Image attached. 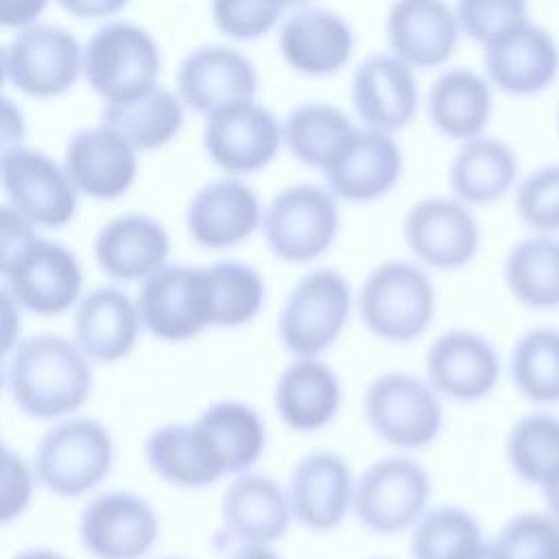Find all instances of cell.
I'll use <instances>...</instances> for the list:
<instances>
[{"mask_svg": "<svg viewBox=\"0 0 559 559\" xmlns=\"http://www.w3.org/2000/svg\"><path fill=\"white\" fill-rule=\"evenodd\" d=\"M2 277L4 290L20 308L52 317L81 301L83 273L76 255L61 242L37 236L35 225L2 205Z\"/></svg>", "mask_w": 559, "mask_h": 559, "instance_id": "obj_1", "label": "cell"}, {"mask_svg": "<svg viewBox=\"0 0 559 559\" xmlns=\"http://www.w3.org/2000/svg\"><path fill=\"white\" fill-rule=\"evenodd\" d=\"M4 384L28 417L57 419L79 411L92 393V360L59 334H35L4 354Z\"/></svg>", "mask_w": 559, "mask_h": 559, "instance_id": "obj_2", "label": "cell"}, {"mask_svg": "<svg viewBox=\"0 0 559 559\" xmlns=\"http://www.w3.org/2000/svg\"><path fill=\"white\" fill-rule=\"evenodd\" d=\"M358 310L373 336L386 343H408L432 323L437 310L435 286L421 266L391 260L365 277Z\"/></svg>", "mask_w": 559, "mask_h": 559, "instance_id": "obj_3", "label": "cell"}, {"mask_svg": "<svg viewBox=\"0 0 559 559\" xmlns=\"http://www.w3.org/2000/svg\"><path fill=\"white\" fill-rule=\"evenodd\" d=\"M114 465V439L94 417H68L44 432L33 469L52 493L76 498L98 487Z\"/></svg>", "mask_w": 559, "mask_h": 559, "instance_id": "obj_4", "label": "cell"}, {"mask_svg": "<svg viewBox=\"0 0 559 559\" xmlns=\"http://www.w3.org/2000/svg\"><path fill=\"white\" fill-rule=\"evenodd\" d=\"M159 66L157 41L131 22L100 26L83 48L85 81L107 103L129 100L153 90Z\"/></svg>", "mask_w": 559, "mask_h": 559, "instance_id": "obj_5", "label": "cell"}, {"mask_svg": "<svg viewBox=\"0 0 559 559\" xmlns=\"http://www.w3.org/2000/svg\"><path fill=\"white\" fill-rule=\"evenodd\" d=\"M352 310V288L334 269L306 273L286 295L277 334L293 356H319L341 336Z\"/></svg>", "mask_w": 559, "mask_h": 559, "instance_id": "obj_6", "label": "cell"}, {"mask_svg": "<svg viewBox=\"0 0 559 559\" xmlns=\"http://www.w3.org/2000/svg\"><path fill=\"white\" fill-rule=\"evenodd\" d=\"M365 419L389 445L417 450L430 445L443 428L441 395L411 373L378 376L362 400Z\"/></svg>", "mask_w": 559, "mask_h": 559, "instance_id": "obj_7", "label": "cell"}, {"mask_svg": "<svg viewBox=\"0 0 559 559\" xmlns=\"http://www.w3.org/2000/svg\"><path fill=\"white\" fill-rule=\"evenodd\" d=\"M338 205L330 188L299 183L277 192L262 214L269 249L286 262L323 255L338 234Z\"/></svg>", "mask_w": 559, "mask_h": 559, "instance_id": "obj_8", "label": "cell"}, {"mask_svg": "<svg viewBox=\"0 0 559 559\" xmlns=\"http://www.w3.org/2000/svg\"><path fill=\"white\" fill-rule=\"evenodd\" d=\"M430 476L421 463L408 456H386L371 463L354 487V515L380 535H393L428 511Z\"/></svg>", "mask_w": 559, "mask_h": 559, "instance_id": "obj_9", "label": "cell"}, {"mask_svg": "<svg viewBox=\"0 0 559 559\" xmlns=\"http://www.w3.org/2000/svg\"><path fill=\"white\" fill-rule=\"evenodd\" d=\"M0 179L7 205L35 227H63L74 218L79 190L66 166L31 146L4 148Z\"/></svg>", "mask_w": 559, "mask_h": 559, "instance_id": "obj_10", "label": "cell"}, {"mask_svg": "<svg viewBox=\"0 0 559 559\" xmlns=\"http://www.w3.org/2000/svg\"><path fill=\"white\" fill-rule=\"evenodd\" d=\"M142 328L166 343H181L212 328V301L205 269L166 264L138 290Z\"/></svg>", "mask_w": 559, "mask_h": 559, "instance_id": "obj_11", "label": "cell"}, {"mask_svg": "<svg viewBox=\"0 0 559 559\" xmlns=\"http://www.w3.org/2000/svg\"><path fill=\"white\" fill-rule=\"evenodd\" d=\"M83 70V50L59 26H28L2 52V72L17 92L35 98L66 94Z\"/></svg>", "mask_w": 559, "mask_h": 559, "instance_id": "obj_12", "label": "cell"}, {"mask_svg": "<svg viewBox=\"0 0 559 559\" xmlns=\"http://www.w3.org/2000/svg\"><path fill=\"white\" fill-rule=\"evenodd\" d=\"M157 537L155 509L131 491L98 493L79 518V539L96 559H142Z\"/></svg>", "mask_w": 559, "mask_h": 559, "instance_id": "obj_13", "label": "cell"}, {"mask_svg": "<svg viewBox=\"0 0 559 559\" xmlns=\"http://www.w3.org/2000/svg\"><path fill=\"white\" fill-rule=\"evenodd\" d=\"M404 240L421 264L437 271H459L476 258L480 227L456 197H430L408 210Z\"/></svg>", "mask_w": 559, "mask_h": 559, "instance_id": "obj_14", "label": "cell"}, {"mask_svg": "<svg viewBox=\"0 0 559 559\" xmlns=\"http://www.w3.org/2000/svg\"><path fill=\"white\" fill-rule=\"evenodd\" d=\"M502 358L480 332L454 328L439 334L426 352L430 386L448 400L472 404L493 393L500 382Z\"/></svg>", "mask_w": 559, "mask_h": 559, "instance_id": "obj_15", "label": "cell"}, {"mask_svg": "<svg viewBox=\"0 0 559 559\" xmlns=\"http://www.w3.org/2000/svg\"><path fill=\"white\" fill-rule=\"evenodd\" d=\"M282 142V124L271 109L240 100L207 116L203 146L210 159L234 175L255 173L273 162Z\"/></svg>", "mask_w": 559, "mask_h": 559, "instance_id": "obj_16", "label": "cell"}, {"mask_svg": "<svg viewBox=\"0 0 559 559\" xmlns=\"http://www.w3.org/2000/svg\"><path fill=\"white\" fill-rule=\"evenodd\" d=\"M489 83L509 96H537L559 76V44L533 22L483 46Z\"/></svg>", "mask_w": 559, "mask_h": 559, "instance_id": "obj_17", "label": "cell"}, {"mask_svg": "<svg viewBox=\"0 0 559 559\" xmlns=\"http://www.w3.org/2000/svg\"><path fill=\"white\" fill-rule=\"evenodd\" d=\"M354 487L352 469L341 454L310 452L290 472L286 493L293 518L310 531H332L354 507Z\"/></svg>", "mask_w": 559, "mask_h": 559, "instance_id": "obj_18", "label": "cell"}, {"mask_svg": "<svg viewBox=\"0 0 559 559\" xmlns=\"http://www.w3.org/2000/svg\"><path fill=\"white\" fill-rule=\"evenodd\" d=\"M63 166L79 194L98 201L122 197L138 175L135 148L103 122L70 138Z\"/></svg>", "mask_w": 559, "mask_h": 559, "instance_id": "obj_19", "label": "cell"}, {"mask_svg": "<svg viewBox=\"0 0 559 559\" xmlns=\"http://www.w3.org/2000/svg\"><path fill=\"white\" fill-rule=\"evenodd\" d=\"M177 87L190 109L210 116L221 107L251 100L258 74L242 52L227 46H201L181 61Z\"/></svg>", "mask_w": 559, "mask_h": 559, "instance_id": "obj_20", "label": "cell"}, {"mask_svg": "<svg viewBox=\"0 0 559 559\" xmlns=\"http://www.w3.org/2000/svg\"><path fill=\"white\" fill-rule=\"evenodd\" d=\"M262 214L247 183L223 177L194 192L186 210V227L197 245L227 249L247 240L262 225Z\"/></svg>", "mask_w": 559, "mask_h": 559, "instance_id": "obj_21", "label": "cell"}, {"mask_svg": "<svg viewBox=\"0 0 559 559\" xmlns=\"http://www.w3.org/2000/svg\"><path fill=\"white\" fill-rule=\"evenodd\" d=\"M386 35L395 57L411 68H437L452 57L461 24L445 0H395Z\"/></svg>", "mask_w": 559, "mask_h": 559, "instance_id": "obj_22", "label": "cell"}, {"mask_svg": "<svg viewBox=\"0 0 559 559\" xmlns=\"http://www.w3.org/2000/svg\"><path fill=\"white\" fill-rule=\"evenodd\" d=\"M290 518L288 493L266 474H236L221 500L223 531L234 546L271 544L286 533Z\"/></svg>", "mask_w": 559, "mask_h": 559, "instance_id": "obj_23", "label": "cell"}, {"mask_svg": "<svg viewBox=\"0 0 559 559\" xmlns=\"http://www.w3.org/2000/svg\"><path fill=\"white\" fill-rule=\"evenodd\" d=\"M74 343L94 362H118L138 343V304L116 286H98L74 306Z\"/></svg>", "mask_w": 559, "mask_h": 559, "instance_id": "obj_24", "label": "cell"}, {"mask_svg": "<svg viewBox=\"0 0 559 559\" xmlns=\"http://www.w3.org/2000/svg\"><path fill=\"white\" fill-rule=\"evenodd\" d=\"M170 253L168 231L146 214H120L105 223L94 240L100 271L118 282H144L166 266Z\"/></svg>", "mask_w": 559, "mask_h": 559, "instance_id": "obj_25", "label": "cell"}, {"mask_svg": "<svg viewBox=\"0 0 559 559\" xmlns=\"http://www.w3.org/2000/svg\"><path fill=\"white\" fill-rule=\"evenodd\" d=\"M323 175L336 199L352 203L376 201L397 183L402 153L389 133L358 129L347 148Z\"/></svg>", "mask_w": 559, "mask_h": 559, "instance_id": "obj_26", "label": "cell"}, {"mask_svg": "<svg viewBox=\"0 0 559 559\" xmlns=\"http://www.w3.org/2000/svg\"><path fill=\"white\" fill-rule=\"evenodd\" d=\"M352 103L376 131H397L417 109V83L408 63L391 55L367 57L352 79Z\"/></svg>", "mask_w": 559, "mask_h": 559, "instance_id": "obj_27", "label": "cell"}, {"mask_svg": "<svg viewBox=\"0 0 559 559\" xmlns=\"http://www.w3.org/2000/svg\"><path fill=\"white\" fill-rule=\"evenodd\" d=\"M354 33L349 24L328 9H301L280 28L284 61L308 76L338 72L352 57Z\"/></svg>", "mask_w": 559, "mask_h": 559, "instance_id": "obj_28", "label": "cell"}, {"mask_svg": "<svg viewBox=\"0 0 559 559\" xmlns=\"http://www.w3.org/2000/svg\"><path fill=\"white\" fill-rule=\"evenodd\" d=\"M275 411L297 432L325 428L341 406V382L317 356H297L277 378Z\"/></svg>", "mask_w": 559, "mask_h": 559, "instance_id": "obj_29", "label": "cell"}, {"mask_svg": "<svg viewBox=\"0 0 559 559\" xmlns=\"http://www.w3.org/2000/svg\"><path fill=\"white\" fill-rule=\"evenodd\" d=\"M194 426L223 476L249 472L266 445L264 421L258 411L245 402H216L199 415Z\"/></svg>", "mask_w": 559, "mask_h": 559, "instance_id": "obj_30", "label": "cell"}, {"mask_svg": "<svg viewBox=\"0 0 559 559\" xmlns=\"http://www.w3.org/2000/svg\"><path fill=\"white\" fill-rule=\"evenodd\" d=\"M518 155L498 140L478 135L459 148L450 164V188L465 205H487L518 186Z\"/></svg>", "mask_w": 559, "mask_h": 559, "instance_id": "obj_31", "label": "cell"}, {"mask_svg": "<svg viewBox=\"0 0 559 559\" xmlns=\"http://www.w3.org/2000/svg\"><path fill=\"white\" fill-rule=\"evenodd\" d=\"M491 111V83L469 68L443 72L428 92L430 122L452 140L467 142L483 135Z\"/></svg>", "mask_w": 559, "mask_h": 559, "instance_id": "obj_32", "label": "cell"}, {"mask_svg": "<svg viewBox=\"0 0 559 559\" xmlns=\"http://www.w3.org/2000/svg\"><path fill=\"white\" fill-rule=\"evenodd\" d=\"M504 286L511 297L535 312L559 308V234H537L518 240L504 255Z\"/></svg>", "mask_w": 559, "mask_h": 559, "instance_id": "obj_33", "label": "cell"}, {"mask_svg": "<svg viewBox=\"0 0 559 559\" xmlns=\"http://www.w3.org/2000/svg\"><path fill=\"white\" fill-rule=\"evenodd\" d=\"M148 467L166 483L197 489L216 483L223 472L194 424H164L144 441Z\"/></svg>", "mask_w": 559, "mask_h": 559, "instance_id": "obj_34", "label": "cell"}, {"mask_svg": "<svg viewBox=\"0 0 559 559\" xmlns=\"http://www.w3.org/2000/svg\"><path fill=\"white\" fill-rule=\"evenodd\" d=\"M356 131L343 109L325 103H304L282 122V140L293 157L321 170L336 162Z\"/></svg>", "mask_w": 559, "mask_h": 559, "instance_id": "obj_35", "label": "cell"}, {"mask_svg": "<svg viewBox=\"0 0 559 559\" xmlns=\"http://www.w3.org/2000/svg\"><path fill=\"white\" fill-rule=\"evenodd\" d=\"M103 124L118 131L135 151H155L168 144L183 124L181 96L153 87L135 98L107 103Z\"/></svg>", "mask_w": 559, "mask_h": 559, "instance_id": "obj_36", "label": "cell"}, {"mask_svg": "<svg viewBox=\"0 0 559 559\" xmlns=\"http://www.w3.org/2000/svg\"><path fill=\"white\" fill-rule=\"evenodd\" d=\"M509 373L515 391L537 404H559V330L535 325L522 332L509 354Z\"/></svg>", "mask_w": 559, "mask_h": 559, "instance_id": "obj_37", "label": "cell"}, {"mask_svg": "<svg viewBox=\"0 0 559 559\" xmlns=\"http://www.w3.org/2000/svg\"><path fill=\"white\" fill-rule=\"evenodd\" d=\"M511 472L526 485H539L559 467V415L531 411L518 417L504 439Z\"/></svg>", "mask_w": 559, "mask_h": 559, "instance_id": "obj_38", "label": "cell"}, {"mask_svg": "<svg viewBox=\"0 0 559 559\" xmlns=\"http://www.w3.org/2000/svg\"><path fill=\"white\" fill-rule=\"evenodd\" d=\"M212 328H240L253 321L266 299L264 280L245 262H216L205 266Z\"/></svg>", "mask_w": 559, "mask_h": 559, "instance_id": "obj_39", "label": "cell"}, {"mask_svg": "<svg viewBox=\"0 0 559 559\" xmlns=\"http://www.w3.org/2000/svg\"><path fill=\"white\" fill-rule=\"evenodd\" d=\"M483 539V526L463 507L441 504L428 509L411 535L413 559H459Z\"/></svg>", "mask_w": 559, "mask_h": 559, "instance_id": "obj_40", "label": "cell"}, {"mask_svg": "<svg viewBox=\"0 0 559 559\" xmlns=\"http://www.w3.org/2000/svg\"><path fill=\"white\" fill-rule=\"evenodd\" d=\"M518 218L537 234H559V162L522 177L513 192Z\"/></svg>", "mask_w": 559, "mask_h": 559, "instance_id": "obj_41", "label": "cell"}, {"mask_svg": "<svg viewBox=\"0 0 559 559\" xmlns=\"http://www.w3.org/2000/svg\"><path fill=\"white\" fill-rule=\"evenodd\" d=\"M496 544L507 559H559V520L546 509L515 513L500 526Z\"/></svg>", "mask_w": 559, "mask_h": 559, "instance_id": "obj_42", "label": "cell"}, {"mask_svg": "<svg viewBox=\"0 0 559 559\" xmlns=\"http://www.w3.org/2000/svg\"><path fill=\"white\" fill-rule=\"evenodd\" d=\"M454 11L461 33L483 46L531 22L528 0H456Z\"/></svg>", "mask_w": 559, "mask_h": 559, "instance_id": "obj_43", "label": "cell"}, {"mask_svg": "<svg viewBox=\"0 0 559 559\" xmlns=\"http://www.w3.org/2000/svg\"><path fill=\"white\" fill-rule=\"evenodd\" d=\"M288 9L286 0H212V17L231 39H258L266 35Z\"/></svg>", "mask_w": 559, "mask_h": 559, "instance_id": "obj_44", "label": "cell"}, {"mask_svg": "<svg viewBox=\"0 0 559 559\" xmlns=\"http://www.w3.org/2000/svg\"><path fill=\"white\" fill-rule=\"evenodd\" d=\"M35 469L11 448L2 450V487H0V520L7 524L20 518L33 493Z\"/></svg>", "mask_w": 559, "mask_h": 559, "instance_id": "obj_45", "label": "cell"}, {"mask_svg": "<svg viewBox=\"0 0 559 559\" xmlns=\"http://www.w3.org/2000/svg\"><path fill=\"white\" fill-rule=\"evenodd\" d=\"M46 4L48 0H0V22L9 28H28Z\"/></svg>", "mask_w": 559, "mask_h": 559, "instance_id": "obj_46", "label": "cell"}, {"mask_svg": "<svg viewBox=\"0 0 559 559\" xmlns=\"http://www.w3.org/2000/svg\"><path fill=\"white\" fill-rule=\"evenodd\" d=\"M68 13L83 20H98L118 13L129 0H57Z\"/></svg>", "mask_w": 559, "mask_h": 559, "instance_id": "obj_47", "label": "cell"}, {"mask_svg": "<svg viewBox=\"0 0 559 559\" xmlns=\"http://www.w3.org/2000/svg\"><path fill=\"white\" fill-rule=\"evenodd\" d=\"M20 304L7 293L2 290V321H4V330H2V338H4V354L11 352L17 343V334H20V312H17Z\"/></svg>", "mask_w": 559, "mask_h": 559, "instance_id": "obj_48", "label": "cell"}, {"mask_svg": "<svg viewBox=\"0 0 559 559\" xmlns=\"http://www.w3.org/2000/svg\"><path fill=\"white\" fill-rule=\"evenodd\" d=\"M22 133H24L22 114L13 107L11 100H4V107H2V151L20 146Z\"/></svg>", "mask_w": 559, "mask_h": 559, "instance_id": "obj_49", "label": "cell"}, {"mask_svg": "<svg viewBox=\"0 0 559 559\" xmlns=\"http://www.w3.org/2000/svg\"><path fill=\"white\" fill-rule=\"evenodd\" d=\"M539 491H542L546 511L559 520V467L539 485Z\"/></svg>", "mask_w": 559, "mask_h": 559, "instance_id": "obj_50", "label": "cell"}, {"mask_svg": "<svg viewBox=\"0 0 559 559\" xmlns=\"http://www.w3.org/2000/svg\"><path fill=\"white\" fill-rule=\"evenodd\" d=\"M229 559H282L269 544H236Z\"/></svg>", "mask_w": 559, "mask_h": 559, "instance_id": "obj_51", "label": "cell"}, {"mask_svg": "<svg viewBox=\"0 0 559 559\" xmlns=\"http://www.w3.org/2000/svg\"><path fill=\"white\" fill-rule=\"evenodd\" d=\"M459 559H507V555L502 552V548L496 544V539H480L478 544H474L472 548H467Z\"/></svg>", "mask_w": 559, "mask_h": 559, "instance_id": "obj_52", "label": "cell"}, {"mask_svg": "<svg viewBox=\"0 0 559 559\" xmlns=\"http://www.w3.org/2000/svg\"><path fill=\"white\" fill-rule=\"evenodd\" d=\"M13 559H66V557L50 548H28V550L15 555Z\"/></svg>", "mask_w": 559, "mask_h": 559, "instance_id": "obj_53", "label": "cell"}, {"mask_svg": "<svg viewBox=\"0 0 559 559\" xmlns=\"http://www.w3.org/2000/svg\"><path fill=\"white\" fill-rule=\"evenodd\" d=\"M310 0H286V7H304L308 4Z\"/></svg>", "mask_w": 559, "mask_h": 559, "instance_id": "obj_54", "label": "cell"}, {"mask_svg": "<svg viewBox=\"0 0 559 559\" xmlns=\"http://www.w3.org/2000/svg\"><path fill=\"white\" fill-rule=\"evenodd\" d=\"M159 559H181V557H159Z\"/></svg>", "mask_w": 559, "mask_h": 559, "instance_id": "obj_55", "label": "cell"}, {"mask_svg": "<svg viewBox=\"0 0 559 559\" xmlns=\"http://www.w3.org/2000/svg\"><path fill=\"white\" fill-rule=\"evenodd\" d=\"M557 129H559V109H557Z\"/></svg>", "mask_w": 559, "mask_h": 559, "instance_id": "obj_56", "label": "cell"}, {"mask_svg": "<svg viewBox=\"0 0 559 559\" xmlns=\"http://www.w3.org/2000/svg\"><path fill=\"white\" fill-rule=\"evenodd\" d=\"M376 559H382V557H376Z\"/></svg>", "mask_w": 559, "mask_h": 559, "instance_id": "obj_57", "label": "cell"}]
</instances>
